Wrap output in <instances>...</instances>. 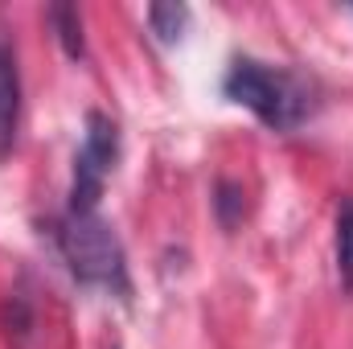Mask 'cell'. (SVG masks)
<instances>
[{
  "label": "cell",
  "instance_id": "obj_1",
  "mask_svg": "<svg viewBox=\"0 0 353 349\" xmlns=\"http://www.w3.org/2000/svg\"><path fill=\"white\" fill-rule=\"evenodd\" d=\"M222 94L239 107H247L263 128L271 132H296L321 111V83L296 66H275L251 54H234L226 74H222Z\"/></svg>",
  "mask_w": 353,
  "mask_h": 349
},
{
  "label": "cell",
  "instance_id": "obj_2",
  "mask_svg": "<svg viewBox=\"0 0 353 349\" xmlns=\"http://www.w3.org/2000/svg\"><path fill=\"white\" fill-rule=\"evenodd\" d=\"M46 235L58 251L62 267L74 275V283L107 292L115 300H132V271H128V251L115 235V226L90 210H62L46 222Z\"/></svg>",
  "mask_w": 353,
  "mask_h": 349
},
{
  "label": "cell",
  "instance_id": "obj_3",
  "mask_svg": "<svg viewBox=\"0 0 353 349\" xmlns=\"http://www.w3.org/2000/svg\"><path fill=\"white\" fill-rule=\"evenodd\" d=\"M123 157V132L107 111H87L83 119V144L74 152V169H70V189H66V210L90 214L103 201L107 181L119 169Z\"/></svg>",
  "mask_w": 353,
  "mask_h": 349
},
{
  "label": "cell",
  "instance_id": "obj_4",
  "mask_svg": "<svg viewBox=\"0 0 353 349\" xmlns=\"http://www.w3.org/2000/svg\"><path fill=\"white\" fill-rule=\"evenodd\" d=\"M21 103H25V87H21V58H17V46H12L8 29H0V161L17 148V132H21Z\"/></svg>",
  "mask_w": 353,
  "mask_h": 349
},
{
  "label": "cell",
  "instance_id": "obj_5",
  "mask_svg": "<svg viewBox=\"0 0 353 349\" xmlns=\"http://www.w3.org/2000/svg\"><path fill=\"white\" fill-rule=\"evenodd\" d=\"M333 267L341 292L353 296V197H341L333 214Z\"/></svg>",
  "mask_w": 353,
  "mask_h": 349
},
{
  "label": "cell",
  "instance_id": "obj_6",
  "mask_svg": "<svg viewBox=\"0 0 353 349\" xmlns=\"http://www.w3.org/2000/svg\"><path fill=\"white\" fill-rule=\"evenodd\" d=\"M46 21H50V29H54V37H58V46L66 50V58H87V33H83V12H79V4H66V0H58V4H50L46 8Z\"/></svg>",
  "mask_w": 353,
  "mask_h": 349
},
{
  "label": "cell",
  "instance_id": "obj_7",
  "mask_svg": "<svg viewBox=\"0 0 353 349\" xmlns=\"http://www.w3.org/2000/svg\"><path fill=\"white\" fill-rule=\"evenodd\" d=\"M148 29L157 33V41H165V46H173L181 41L185 33H189V21H193V8L189 4H181V0H161V4H148Z\"/></svg>",
  "mask_w": 353,
  "mask_h": 349
},
{
  "label": "cell",
  "instance_id": "obj_8",
  "mask_svg": "<svg viewBox=\"0 0 353 349\" xmlns=\"http://www.w3.org/2000/svg\"><path fill=\"white\" fill-rule=\"evenodd\" d=\"M210 206H214L218 226H222V230H234V226L243 222V214H247V189H243V181L218 177V185H214V193H210Z\"/></svg>",
  "mask_w": 353,
  "mask_h": 349
},
{
  "label": "cell",
  "instance_id": "obj_9",
  "mask_svg": "<svg viewBox=\"0 0 353 349\" xmlns=\"http://www.w3.org/2000/svg\"><path fill=\"white\" fill-rule=\"evenodd\" d=\"M4 333H8V341L12 346H21L29 333H33V308H29V300L21 296V292H12L8 300H4Z\"/></svg>",
  "mask_w": 353,
  "mask_h": 349
}]
</instances>
